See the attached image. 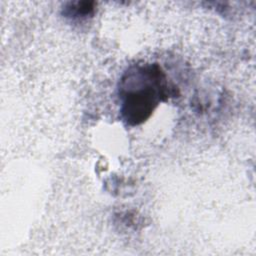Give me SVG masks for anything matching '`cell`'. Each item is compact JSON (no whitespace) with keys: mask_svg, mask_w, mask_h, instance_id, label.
Returning <instances> with one entry per match:
<instances>
[{"mask_svg":"<svg viewBox=\"0 0 256 256\" xmlns=\"http://www.w3.org/2000/svg\"><path fill=\"white\" fill-rule=\"evenodd\" d=\"M170 95L164 72L157 64L131 67L121 79V116L128 125L146 121L157 105Z\"/></svg>","mask_w":256,"mask_h":256,"instance_id":"6da1fadb","label":"cell"},{"mask_svg":"<svg viewBox=\"0 0 256 256\" xmlns=\"http://www.w3.org/2000/svg\"><path fill=\"white\" fill-rule=\"evenodd\" d=\"M94 10L92 2H77L75 4H71L70 7L66 8L65 15L73 16V17H83L91 14Z\"/></svg>","mask_w":256,"mask_h":256,"instance_id":"7a4b0ae2","label":"cell"}]
</instances>
